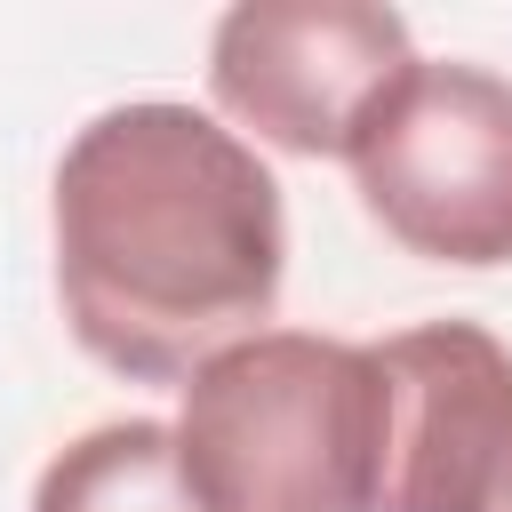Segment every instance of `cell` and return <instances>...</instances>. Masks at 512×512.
<instances>
[{"label":"cell","instance_id":"1","mask_svg":"<svg viewBox=\"0 0 512 512\" xmlns=\"http://www.w3.org/2000/svg\"><path fill=\"white\" fill-rule=\"evenodd\" d=\"M56 296L88 360L184 384L256 336L288 280V208L248 136L200 104H112L56 160Z\"/></svg>","mask_w":512,"mask_h":512},{"label":"cell","instance_id":"2","mask_svg":"<svg viewBox=\"0 0 512 512\" xmlns=\"http://www.w3.org/2000/svg\"><path fill=\"white\" fill-rule=\"evenodd\" d=\"M168 440L200 512H376V344L256 328L184 376Z\"/></svg>","mask_w":512,"mask_h":512},{"label":"cell","instance_id":"3","mask_svg":"<svg viewBox=\"0 0 512 512\" xmlns=\"http://www.w3.org/2000/svg\"><path fill=\"white\" fill-rule=\"evenodd\" d=\"M360 208L424 264H512V80L424 64L352 152Z\"/></svg>","mask_w":512,"mask_h":512},{"label":"cell","instance_id":"4","mask_svg":"<svg viewBox=\"0 0 512 512\" xmlns=\"http://www.w3.org/2000/svg\"><path fill=\"white\" fill-rule=\"evenodd\" d=\"M408 72V24L360 0H248L208 32L216 104L296 160H352Z\"/></svg>","mask_w":512,"mask_h":512},{"label":"cell","instance_id":"5","mask_svg":"<svg viewBox=\"0 0 512 512\" xmlns=\"http://www.w3.org/2000/svg\"><path fill=\"white\" fill-rule=\"evenodd\" d=\"M376 368V512H496L512 488V344L472 320H424L384 336Z\"/></svg>","mask_w":512,"mask_h":512},{"label":"cell","instance_id":"6","mask_svg":"<svg viewBox=\"0 0 512 512\" xmlns=\"http://www.w3.org/2000/svg\"><path fill=\"white\" fill-rule=\"evenodd\" d=\"M32 512H200L160 416H120L48 456Z\"/></svg>","mask_w":512,"mask_h":512},{"label":"cell","instance_id":"7","mask_svg":"<svg viewBox=\"0 0 512 512\" xmlns=\"http://www.w3.org/2000/svg\"><path fill=\"white\" fill-rule=\"evenodd\" d=\"M496 512H512V488H504V504H496Z\"/></svg>","mask_w":512,"mask_h":512}]
</instances>
